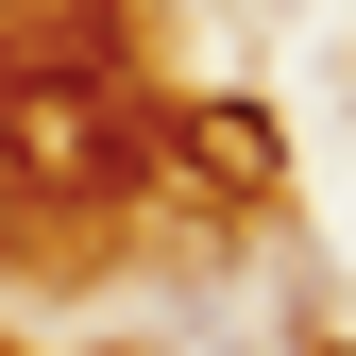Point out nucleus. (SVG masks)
<instances>
[{"label": "nucleus", "mask_w": 356, "mask_h": 356, "mask_svg": "<svg viewBox=\"0 0 356 356\" xmlns=\"http://www.w3.org/2000/svg\"><path fill=\"white\" fill-rule=\"evenodd\" d=\"M0 153L34 187H119V102L102 85H0Z\"/></svg>", "instance_id": "obj_1"}]
</instances>
